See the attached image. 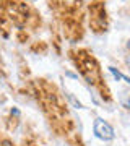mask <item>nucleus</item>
Here are the masks:
<instances>
[{
    "mask_svg": "<svg viewBox=\"0 0 130 146\" xmlns=\"http://www.w3.org/2000/svg\"><path fill=\"white\" fill-rule=\"evenodd\" d=\"M127 47H129V49H130V41H129V44H127Z\"/></svg>",
    "mask_w": 130,
    "mask_h": 146,
    "instance_id": "4",
    "label": "nucleus"
},
{
    "mask_svg": "<svg viewBox=\"0 0 130 146\" xmlns=\"http://www.w3.org/2000/svg\"><path fill=\"white\" fill-rule=\"evenodd\" d=\"M93 130H94V135L103 141H111L112 138H114V128L111 127V123H107V122L103 120V119L94 120Z\"/></svg>",
    "mask_w": 130,
    "mask_h": 146,
    "instance_id": "1",
    "label": "nucleus"
},
{
    "mask_svg": "<svg viewBox=\"0 0 130 146\" xmlns=\"http://www.w3.org/2000/svg\"><path fill=\"white\" fill-rule=\"evenodd\" d=\"M68 98H70V101H72V102H73V104H75V106H77L78 109H81V104H80V102H78V101L75 99V98H73L72 94H68Z\"/></svg>",
    "mask_w": 130,
    "mask_h": 146,
    "instance_id": "3",
    "label": "nucleus"
},
{
    "mask_svg": "<svg viewBox=\"0 0 130 146\" xmlns=\"http://www.w3.org/2000/svg\"><path fill=\"white\" fill-rule=\"evenodd\" d=\"M109 72L112 73V75H114V78H115V80H122V73L117 72V70H115L114 67H109Z\"/></svg>",
    "mask_w": 130,
    "mask_h": 146,
    "instance_id": "2",
    "label": "nucleus"
}]
</instances>
